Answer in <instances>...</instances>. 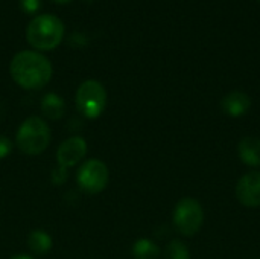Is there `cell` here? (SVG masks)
Returning <instances> with one entry per match:
<instances>
[{
    "mask_svg": "<svg viewBox=\"0 0 260 259\" xmlns=\"http://www.w3.org/2000/svg\"><path fill=\"white\" fill-rule=\"evenodd\" d=\"M259 2H260V0H259Z\"/></svg>",
    "mask_w": 260,
    "mask_h": 259,
    "instance_id": "obj_19",
    "label": "cell"
},
{
    "mask_svg": "<svg viewBox=\"0 0 260 259\" xmlns=\"http://www.w3.org/2000/svg\"><path fill=\"white\" fill-rule=\"evenodd\" d=\"M64 37L62 21L52 14L37 15L27 26L26 38L37 50H52L58 47Z\"/></svg>",
    "mask_w": 260,
    "mask_h": 259,
    "instance_id": "obj_2",
    "label": "cell"
},
{
    "mask_svg": "<svg viewBox=\"0 0 260 259\" xmlns=\"http://www.w3.org/2000/svg\"><path fill=\"white\" fill-rule=\"evenodd\" d=\"M110 172L104 162L98 159L87 160L76 174V183L79 189L85 194H99L108 185Z\"/></svg>",
    "mask_w": 260,
    "mask_h": 259,
    "instance_id": "obj_6",
    "label": "cell"
},
{
    "mask_svg": "<svg viewBox=\"0 0 260 259\" xmlns=\"http://www.w3.org/2000/svg\"><path fill=\"white\" fill-rule=\"evenodd\" d=\"M236 198L245 208L260 206V172L253 171L242 176L236 185Z\"/></svg>",
    "mask_w": 260,
    "mask_h": 259,
    "instance_id": "obj_8",
    "label": "cell"
},
{
    "mask_svg": "<svg viewBox=\"0 0 260 259\" xmlns=\"http://www.w3.org/2000/svg\"><path fill=\"white\" fill-rule=\"evenodd\" d=\"M53 2H56V3H67V2H70V0H53Z\"/></svg>",
    "mask_w": 260,
    "mask_h": 259,
    "instance_id": "obj_18",
    "label": "cell"
},
{
    "mask_svg": "<svg viewBox=\"0 0 260 259\" xmlns=\"http://www.w3.org/2000/svg\"><path fill=\"white\" fill-rule=\"evenodd\" d=\"M12 150V143L11 140L6 137V136H2L0 134V159H5Z\"/></svg>",
    "mask_w": 260,
    "mask_h": 259,
    "instance_id": "obj_15",
    "label": "cell"
},
{
    "mask_svg": "<svg viewBox=\"0 0 260 259\" xmlns=\"http://www.w3.org/2000/svg\"><path fill=\"white\" fill-rule=\"evenodd\" d=\"M222 111L232 118H241L247 114V111L251 107V98L241 92V90H233L229 95H225L221 101Z\"/></svg>",
    "mask_w": 260,
    "mask_h": 259,
    "instance_id": "obj_9",
    "label": "cell"
},
{
    "mask_svg": "<svg viewBox=\"0 0 260 259\" xmlns=\"http://www.w3.org/2000/svg\"><path fill=\"white\" fill-rule=\"evenodd\" d=\"M239 159L248 166H260V139L254 136H245L238 145Z\"/></svg>",
    "mask_w": 260,
    "mask_h": 259,
    "instance_id": "obj_10",
    "label": "cell"
},
{
    "mask_svg": "<svg viewBox=\"0 0 260 259\" xmlns=\"http://www.w3.org/2000/svg\"><path fill=\"white\" fill-rule=\"evenodd\" d=\"M9 259H34L32 256H27V255H15V256H12V258Z\"/></svg>",
    "mask_w": 260,
    "mask_h": 259,
    "instance_id": "obj_17",
    "label": "cell"
},
{
    "mask_svg": "<svg viewBox=\"0 0 260 259\" xmlns=\"http://www.w3.org/2000/svg\"><path fill=\"white\" fill-rule=\"evenodd\" d=\"M21 6L27 12H35L40 8V0H21Z\"/></svg>",
    "mask_w": 260,
    "mask_h": 259,
    "instance_id": "obj_16",
    "label": "cell"
},
{
    "mask_svg": "<svg viewBox=\"0 0 260 259\" xmlns=\"http://www.w3.org/2000/svg\"><path fill=\"white\" fill-rule=\"evenodd\" d=\"M15 143L24 154H41L50 143V128L41 118L30 116L20 125L15 136Z\"/></svg>",
    "mask_w": 260,
    "mask_h": 259,
    "instance_id": "obj_3",
    "label": "cell"
},
{
    "mask_svg": "<svg viewBox=\"0 0 260 259\" xmlns=\"http://www.w3.org/2000/svg\"><path fill=\"white\" fill-rule=\"evenodd\" d=\"M27 247L35 255H46L52 249V238L46 231H32L27 237Z\"/></svg>",
    "mask_w": 260,
    "mask_h": 259,
    "instance_id": "obj_12",
    "label": "cell"
},
{
    "mask_svg": "<svg viewBox=\"0 0 260 259\" xmlns=\"http://www.w3.org/2000/svg\"><path fill=\"white\" fill-rule=\"evenodd\" d=\"M9 73L20 87L26 90H38L50 81L52 64L38 52L23 50L11 60Z\"/></svg>",
    "mask_w": 260,
    "mask_h": 259,
    "instance_id": "obj_1",
    "label": "cell"
},
{
    "mask_svg": "<svg viewBox=\"0 0 260 259\" xmlns=\"http://www.w3.org/2000/svg\"><path fill=\"white\" fill-rule=\"evenodd\" d=\"M174 226L183 237H193L200 232L204 223V212L200 202L195 198H181L174 209Z\"/></svg>",
    "mask_w": 260,
    "mask_h": 259,
    "instance_id": "obj_5",
    "label": "cell"
},
{
    "mask_svg": "<svg viewBox=\"0 0 260 259\" xmlns=\"http://www.w3.org/2000/svg\"><path fill=\"white\" fill-rule=\"evenodd\" d=\"M165 259H190V252L184 243L174 240L166 246Z\"/></svg>",
    "mask_w": 260,
    "mask_h": 259,
    "instance_id": "obj_14",
    "label": "cell"
},
{
    "mask_svg": "<svg viewBox=\"0 0 260 259\" xmlns=\"http://www.w3.org/2000/svg\"><path fill=\"white\" fill-rule=\"evenodd\" d=\"M160 253H161L160 247L148 238L137 240L133 246V258L134 259H158Z\"/></svg>",
    "mask_w": 260,
    "mask_h": 259,
    "instance_id": "obj_13",
    "label": "cell"
},
{
    "mask_svg": "<svg viewBox=\"0 0 260 259\" xmlns=\"http://www.w3.org/2000/svg\"><path fill=\"white\" fill-rule=\"evenodd\" d=\"M40 108H41V113L44 118H47L50 121H58L64 116L66 104H64V99L61 96H58L56 93H47L41 99Z\"/></svg>",
    "mask_w": 260,
    "mask_h": 259,
    "instance_id": "obj_11",
    "label": "cell"
},
{
    "mask_svg": "<svg viewBox=\"0 0 260 259\" xmlns=\"http://www.w3.org/2000/svg\"><path fill=\"white\" fill-rule=\"evenodd\" d=\"M85 154H87V142L79 136L69 137L59 145L56 151L58 168L67 171L69 168L78 165L85 157Z\"/></svg>",
    "mask_w": 260,
    "mask_h": 259,
    "instance_id": "obj_7",
    "label": "cell"
},
{
    "mask_svg": "<svg viewBox=\"0 0 260 259\" xmlns=\"http://www.w3.org/2000/svg\"><path fill=\"white\" fill-rule=\"evenodd\" d=\"M105 107H107V90L99 81L88 79L78 87L76 108L82 116L88 119H96L104 113Z\"/></svg>",
    "mask_w": 260,
    "mask_h": 259,
    "instance_id": "obj_4",
    "label": "cell"
}]
</instances>
